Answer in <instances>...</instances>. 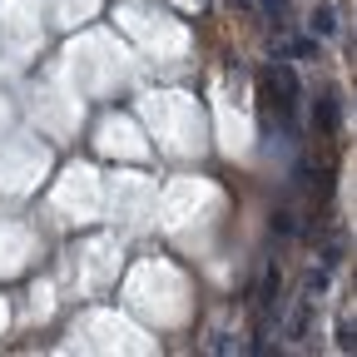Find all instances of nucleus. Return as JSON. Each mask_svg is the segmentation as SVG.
Wrapping results in <instances>:
<instances>
[{
	"label": "nucleus",
	"mask_w": 357,
	"mask_h": 357,
	"mask_svg": "<svg viewBox=\"0 0 357 357\" xmlns=\"http://www.w3.org/2000/svg\"><path fill=\"white\" fill-rule=\"evenodd\" d=\"M293 55H303V60H307V55H318V45H312V40H293Z\"/></svg>",
	"instance_id": "20e7f679"
},
{
	"label": "nucleus",
	"mask_w": 357,
	"mask_h": 357,
	"mask_svg": "<svg viewBox=\"0 0 357 357\" xmlns=\"http://www.w3.org/2000/svg\"><path fill=\"white\" fill-rule=\"evenodd\" d=\"M312 30H318V35H333V30H337V10H333V6H318V10H312Z\"/></svg>",
	"instance_id": "f257e3e1"
},
{
	"label": "nucleus",
	"mask_w": 357,
	"mask_h": 357,
	"mask_svg": "<svg viewBox=\"0 0 357 357\" xmlns=\"http://www.w3.org/2000/svg\"><path fill=\"white\" fill-rule=\"evenodd\" d=\"M263 10L273 15V20H283V15H288V0H263Z\"/></svg>",
	"instance_id": "7ed1b4c3"
},
{
	"label": "nucleus",
	"mask_w": 357,
	"mask_h": 357,
	"mask_svg": "<svg viewBox=\"0 0 357 357\" xmlns=\"http://www.w3.org/2000/svg\"><path fill=\"white\" fill-rule=\"evenodd\" d=\"M278 283H283V278H278V268H268V273H263V303H273V298H278Z\"/></svg>",
	"instance_id": "f03ea898"
}]
</instances>
